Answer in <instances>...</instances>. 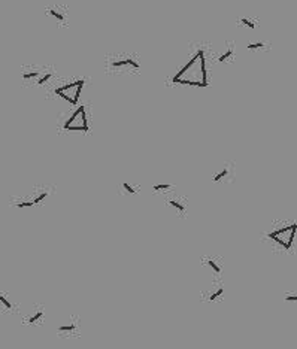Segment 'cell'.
<instances>
[{"label":"cell","instance_id":"11","mask_svg":"<svg viewBox=\"0 0 297 349\" xmlns=\"http://www.w3.org/2000/svg\"><path fill=\"white\" fill-rule=\"evenodd\" d=\"M72 330H75V325H64V327H60L58 328V331H72Z\"/></svg>","mask_w":297,"mask_h":349},{"label":"cell","instance_id":"5","mask_svg":"<svg viewBox=\"0 0 297 349\" xmlns=\"http://www.w3.org/2000/svg\"><path fill=\"white\" fill-rule=\"evenodd\" d=\"M206 263H208V264H209V266H211V267H212V269H214V270L217 271V273H219V271H221V267H219V266H217V264H215V261H214V260H208V261H206Z\"/></svg>","mask_w":297,"mask_h":349},{"label":"cell","instance_id":"8","mask_svg":"<svg viewBox=\"0 0 297 349\" xmlns=\"http://www.w3.org/2000/svg\"><path fill=\"white\" fill-rule=\"evenodd\" d=\"M42 316H44V310H40V312H37V313H36V315H34V316H32V318H30V319H29V322H34V321H37V319H40V318H42Z\"/></svg>","mask_w":297,"mask_h":349},{"label":"cell","instance_id":"6","mask_svg":"<svg viewBox=\"0 0 297 349\" xmlns=\"http://www.w3.org/2000/svg\"><path fill=\"white\" fill-rule=\"evenodd\" d=\"M231 55H233V48H230L229 51H227V52H226V54H223V55L219 57V58H218V60H219V61H224V60H226V58H229V57H231Z\"/></svg>","mask_w":297,"mask_h":349},{"label":"cell","instance_id":"3","mask_svg":"<svg viewBox=\"0 0 297 349\" xmlns=\"http://www.w3.org/2000/svg\"><path fill=\"white\" fill-rule=\"evenodd\" d=\"M169 203H170V204L173 206V207H175V209H178L179 212H182V214L185 212V206H184V204H181L179 202H176V200H170Z\"/></svg>","mask_w":297,"mask_h":349},{"label":"cell","instance_id":"16","mask_svg":"<svg viewBox=\"0 0 297 349\" xmlns=\"http://www.w3.org/2000/svg\"><path fill=\"white\" fill-rule=\"evenodd\" d=\"M223 291H224V290H223V288H219V290H218L217 293H215V294H212V295H211V297H209V298H211V300H214V298H217V297H219V295H221V294H223Z\"/></svg>","mask_w":297,"mask_h":349},{"label":"cell","instance_id":"19","mask_svg":"<svg viewBox=\"0 0 297 349\" xmlns=\"http://www.w3.org/2000/svg\"><path fill=\"white\" fill-rule=\"evenodd\" d=\"M123 187H124V188H126V190H127L128 192H135V190H133V188H131V187H130L128 184H126V182L123 184Z\"/></svg>","mask_w":297,"mask_h":349},{"label":"cell","instance_id":"1","mask_svg":"<svg viewBox=\"0 0 297 349\" xmlns=\"http://www.w3.org/2000/svg\"><path fill=\"white\" fill-rule=\"evenodd\" d=\"M199 58H200V72H202V82L208 85V76H206V67H205V58H203V52L199 51Z\"/></svg>","mask_w":297,"mask_h":349},{"label":"cell","instance_id":"13","mask_svg":"<svg viewBox=\"0 0 297 349\" xmlns=\"http://www.w3.org/2000/svg\"><path fill=\"white\" fill-rule=\"evenodd\" d=\"M49 78H51V73H46L45 76H42V78L37 81V84H40V85H42V84H45V82H46V81H48Z\"/></svg>","mask_w":297,"mask_h":349},{"label":"cell","instance_id":"20","mask_svg":"<svg viewBox=\"0 0 297 349\" xmlns=\"http://www.w3.org/2000/svg\"><path fill=\"white\" fill-rule=\"evenodd\" d=\"M285 298H287V300H291V302H296V300H297L296 295H290V297H285Z\"/></svg>","mask_w":297,"mask_h":349},{"label":"cell","instance_id":"15","mask_svg":"<svg viewBox=\"0 0 297 349\" xmlns=\"http://www.w3.org/2000/svg\"><path fill=\"white\" fill-rule=\"evenodd\" d=\"M167 188H170V185H167V184H161V185L154 187V190H167Z\"/></svg>","mask_w":297,"mask_h":349},{"label":"cell","instance_id":"7","mask_svg":"<svg viewBox=\"0 0 297 349\" xmlns=\"http://www.w3.org/2000/svg\"><path fill=\"white\" fill-rule=\"evenodd\" d=\"M0 303L3 304V306H5L6 309H11V307H12V304L9 303V302L6 300V297H3V295H0Z\"/></svg>","mask_w":297,"mask_h":349},{"label":"cell","instance_id":"12","mask_svg":"<svg viewBox=\"0 0 297 349\" xmlns=\"http://www.w3.org/2000/svg\"><path fill=\"white\" fill-rule=\"evenodd\" d=\"M34 202H23V203H18L17 206L18 207H30V206H33Z\"/></svg>","mask_w":297,"mask_h":349},{"label":"cell","instance_id":"18","mask_svg":"<svg viewBox=\"0 0 297 349\" xmlns=\"http://www.w3.org/2000/svg\"><path fill=\"white\" fill-rule=\"evenodd\" d=\"M261 46H263V44L258 42V44H249L248 48H249V49H257V48H261Z\"/></svg>","mask_w":297,"mask_h":349},{"label":"cell","instance_id":"14","mask_svg":"<svg viewBox=\"0 0 297 349\" xmlns=\"http://www.w3.org/2000/svg\"><path fill=\"white\" fill-rule=\"evenodd\" d=\"M240 23H243L245 25H248V27H251V28H254V27H255V25H254V24H252L251 21L248 20V18H242V20H240Z\"/></svg>","mask_w":297,"mask_h":349},{"label":"cell","instance_id":"17","mask_svg":"<svg viewBox=\"0 0 297 349\" xmlns=\"http://www.w3.org/2000/svg\"><path fill=\"white\" fill-rule=\"evenodd\" d=\"M45 197H46V192H42V194H39V195H37V197L34 199L33 202H34V203H37V202H40V200H44Z\"/></svg>","mask_w":297,"mask_h":349},{"label":"cell","instance_id":"2","mask_svg":"<svg viewBox=\"0 0 297 349\" xmlns=\"http://www.w3.org/2000/svg\"><path fill=\"white\" fill-rule=\"evenodd\" d=\"M126 64H130V66H133L135 69H139V64H137L135 60H131V58H127V60H121V61H115L114 63V66L115 67H120V66H126Z\"/></svg>","mask_w":297,"mask_h":349},{"label":"cell","instance_id":"9","mask_svg":"<svg viewBox=\"0 0 297 349\" xmlns=\"http://www.w3.org/2000/svg\"><path fill=\"white\" fill-rule=\"evenodd\" d=\"M37 75H39V72H30V73H24L23 78L24 79H32V78H37Z\"/></svg>","mask_w":297,"mask_h":349},{"label":"cell","instance_id":"4","mask_svg":"<svg viewBox=\"0 0 297 349\" xmlns=\"http://www.w3.org/2000/svg\"><path fill=\"white\" fill-rule=\"evenodd\" d=\"M48 12H49V15H52L54 18H57V20H60V21H64V17H63V15H61L60 12L52 11V9H51V11H48Z\"/></svg>","mask_w":297,"mask_h":349},{"label":"cell","instance_id":"10","mask_svg":"<svg viewBox=\"0 0 297 349\" xmlns=\"http://www.w3.org/2000/svg\"><path fill=\"white\" fill-rule=\"evenodd\" d=\"M224 176H227V169H224V170H221L219 173H218L217 176L214 178V180H219V179H223Z\"/></svg>","mask_w":297,"mask_h":349}]
</instances>
